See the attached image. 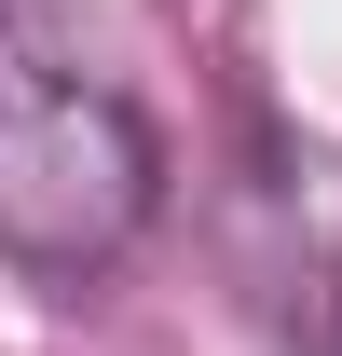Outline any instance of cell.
Returning a JSON list of instances; mask_svg holds the SVG:
<instances>
[{
  "label": "cell",
  "mask_w": 342,
  "mask_h": 356,
  "mask_svg": "<svg viewBox=\"0 0 342 356\" xmlns=\"http://www.w3.org/2000/svg\"><path fill=\"white\" fill-rule=\"evenodd\" d=\"M151 192H165V151L124 96L0 42V261L83 288L151 233Z\"/></svg>",
  "instance_id": "obj_1"
}]
</instances>
